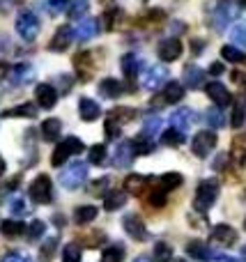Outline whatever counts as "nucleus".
Masks as SVG:
<instances>
[{
  "label": "nucleus",
  "instance_id": "14",
  "mask_svg": "<svg viewBox=\"0 0 246 262\" xmlns=\"http://www.w3.org/2000/svg\"><path fill=\"white\" fill-rule=\"evenodd\" d=\"M133 157H136V152H133L131 140H124V143H120L118 147H115V152H113V166L124 170V168L131 166Z\"/></svg>",
  "mask_w": 246,
  "mask_h": 262
},
{
  "label": "nucleus",
  "instance_id": "22",
  "mask_svg": "<svg viewBox=\"0 0 246 262\" xmlns=\"http://www.w3.org/2000/svg\"><path fill=\"white\" fill-rule=\"evenodd\" d=\"M147 182H150V177H147V175L133 172V175H127V180H124V186H127V191L131 195H141L143 191H145Z\"/></svg>",
  "mask_w": 246,
  "mask_h": 262
},
{
  "label": "nucleus",
  "instance_id": "40",
  "mask_svg": "<svg viewBox=\"0 0 246 262\" xmlns=\"http://www.w3.org/2000/svg\"><path fill=\"white\" fill-rule=\"evenodd\" d=\"M221 58L228 60V62H244L246 55L239 46H223V49H221Z\"/></svg>",
  "mask_w": 246,
  "mask_h": 262
},
{
  "label": "nucleus",
  "instance_id": "46",
  "mask_svg": "<svg viewBox=\"0 0 246 262\" xmlns=\"http://www.w3.org/2000/svg\"><path fill=\"white\" fill-rule=\"evenodd\" d=\"M106 161V145H92L90 147V163L101 166Z\"/></svg>",
  "mask_w": 246,
  "mask_h": 262
},
{
  "label": "nucleus",
  "instance_id": "39",
  "mask_svg": "<svg viewBox=\"0 0 246 262\" xmlns=\"http://www.w3.org/2000/svg\"><path fill=\"white\" fill-rule=\"evenodd\" d=\"M244 122H246V99H239L237 104H235V108H233V118H230V124H233L235 129H239Z\"/></svg>",
  "mask_w": 246,
  "mask_h": 262
},
{
  "label": "nucleus",
  "instance_id": "11",
  "mask_svg": "<svg viewBox=\"0 0 246 262\" xmlns=\"http://www.w3.org/2000/svg\"><path fill=\"white\" fill-rule=\"evenodd\" d=\"M72 39H74V30L69 26H60L58 30H55V35L51 37V44L49 49L53 51V53H62V51H67L69 46H72Z\"/></svg>",
  "mask_w": 246,
  "mask_h": 262
},
{
  "label": "nucleus",
  "instance_id": "26",
  "mask_svg": "<svg viewBox=\"0 0 246 262\" xmlns=\"http://www.w3.org/2000/svg\"><path fill=\"white\" fill-rule=\"evenodd\" d=\"M37 104H21V106H14V108H7L3 111V118H35L37 115Z\"/></svg>",
  "mask_w": 246,
  "mask_h": 262
},
{
  "label": "nucleus",
  "instance_id": "30",
  "mask_svg": "<svg viewBox=\"0 0 246 262\" xmlns=\"http://www.w3.org/2000/svg\"><path fill=\"white\" fill-rule=\"evenodd\" d=\"M60 131H62V122L55 118H49L41 122V136H44V140H55L60 136Z\"/></svg>",
  "mask_w": 246,
  "mask_h": 262
},
{
  "label": "nucleus",
  "instance_id": "64",
  "mask_svg": "<svg viewBox=\"0 0 246 262\" xmlns=\"http://www.w3.org/2000/svg\"><path fill=\"white\" fill-rule=\"evenodd\" d=\"M101 3H108V0H101Z\"/></svg>",
  "mask_w": 246,
  "mask_h": 262
},
{
  "label": "nucleus",
  "instance_id": "54",
  "mask_svg": "<svg viewBox=\"0 0 246 262\" xmlns=\"http://www.w3.org/2000/svg\"><path fill=\"white\" fill-rule=\"evenodd\" d=\"M191 51H193V55H200L203 51H205V41L193 39V41H191Z\"/></svg>",
  "mask_w": 246,
  "mask_h": 262
},
{
  "label": "nucleus",
  "instance_id": "31",
  "mask_svg": "<svg viewBox=\"0 0 246 262\" xmlns=\"http://www.w3.org/2000/svg\"><path fill=\"white\" fill-rule=\"evenodd\" d=\"M203 118H205V122L210 124L212 129H223L226 127V115L221 113L219 106H216V108H207L205 113H203Z\"/></svg>",
  "mask_w": 246,
  "mask_h": 262
},
{
  "label": "nucleus",
  "instance_id": "7",
  "mask_svg": "<svg viewBox=\"0 0 246 262\" xmlns=\"http://www.w3.org/2000/svg\"><path fill=\"white\" fill-rule=\"evenodd\" d=\"M216 147V134L214 131H198L191 140V149L196 157H207L212 149Z\"/></svg>",
  "mask_w": 246,
  "mask_h": 262
},
{
  "label": "nucleus",
  "instance_id": "28",
  "mask_svg": "<svg viewBox=\"0 0 246 262\" xmlns=\"http://www.w3.org/2000/svg\"><path fill=\"white\" fill-rule=\"evenodd\" d=\"M122 83L118 81V78H104V81L99 83V92L101 97H110V99H118L120 95H122Z\"/></svg>",
  "mask_w": 246,
  "mask_h": 262
},
{
  "label": "nucleus",
  "instance_id": "20",
  "mask_svg": "<svg viewBox=\"0 0 246 262\" xmlns=\"http://www.w3.org/2000/svg\"><path fill=\"white\" fill-rule=\"evenodd\" d=\"M35 67H32L30 62H18L14 64L12 69V83L14 85H26V83H30L32 78H35Z\"/></svg>",
  "mask_w": 246,
  "mask_h": 262
},
{
  "label": "nucleus",
  "instance_id": "52",
  "mask_svg": "<svg viewBox=\"0 0 246 262\" xmlns=\"http://www.w3.org/2000/svg\"><path fill=\"white\" fill-rule=\"evenodd\" d=\"M150 205H154V207H161V205H166V191L164 189H156L150 193Z\"/></svg>",
  "mask_w": 246,
  "mask_h": 262
},
{
  "label": "nucleus",
  "instance_id": "58",
  "mask_svg": "<svg viewBox=\"0 0 246 262\" xmlns=\"http://www.w3.org/2000/svg\"><path fill=\"white\" fill-rule=\"evenodd\" d=\"M226 159H228L226 154H221V159H216V161H214V170H221V168L226 166Z\"/></svg>",
  "mask_w": 246,
  "mask_h": 262
},
{
  "label": "nucleus",
  "instance_id": "25",
  "mask_svg": "<svg viewBox=\"0 0 246 262\" xmlns=\"http://www.w3.org/2000/svg\"><path fill=\"white\" fill-rule=\"evenodd\" d=\"M124 203H127V193L124 191H120V189L108 191L104 198V209L106 212H115V209H122Z\"/></svg>",
  "mask_w": 246,
  "mask_h": 262
},
{
  "label": "nucleus",
  "instance_id": "49",
  "mask_svg": "<svg viewBox=\"0 0 246 262\" xmlns=\"http://www.w3.org/2000/svg\"><path fill=\"white\" fill-rule=\"evenodd\" d=\"M9 212L14 214V216H26L28 214V205L23 198H14L12 203H9Z\"/></svg>",
  "mask_w": 246,
  "mask_h": 262
},
{
  "label": "nucleus",
  "instance_id": "47",
  "mask_svg": "<svg viewBox=\"0 0 246 262\" xmlns=\"http://www.w3.org/2000/svg\"><path fill=\"white\" fill-rule=\"evenodd\" d=\"M44 230H46V223L44 221H32L30 228H28V239H30V242L39 239V237L44 235Z\"/></svg>",
  "mask_w": 246,
  "mask_h": 262
},
{
  "label": "nucleus",
  "instance_id": "23",
  "mask_svg": "<svg viewBox=\"0 0 246 262\" xmlns=\"http://www.w3.org/2000/svg\"><path fill=\"white\" fill-rule=\"evenodd\" d=\"M97 214H99V209L95 205H81V207L74 209V221L78 226H87V223H92L97 219Z\"/></svg>",
  "mask_w": 246,
  "mask_h": 262
},
{
  "label": "nucleus",
  "instance_id": "50",
  "mask_svg": "<svg viewBox=\"0 0 246 262\" xmlns=\"http://www.w3.org/2000/svg\"><path fill=\"white\" fill-rule=\"evenodd\" d=\"M104 131H106V136H108V138H120V134H122V127L108 118V120H106V124H104Z\"/></svg>",
  "mask_w": 246,
  "mask_h": 262
},
{
  "label": "nucleus",
  "instance_id": "35",
  "mask_svg": "<svg viewBox=\"0 0 246 262\" xmlns=\"http://www.w3.org/2000/svg\"><path fill=\"white\" fill-rule=\"evenodd\" d=\"M124 260V246L122 244H110L101 253V262H122Z\"/></svg>",
  "mask_w": 246,
  "mask_h": 262
},
{
  "label": "nucleus",
  "instance_id": "45",
  "mask_svg": "<svg viewBox=\"0 0 246 262\" xmlns=\"http://www.w3.org/2000/svg\"><path fill=\"white\" fill-rule=\"evenodd\" d=\"M230 39H233L237 46H246V21L233 26V30H230Z\"/></svg>",
  "mask_w": 246,
  "mask_h": 262
},
{
  "label": "nucleus",
  "instance_id": "13",
  "mask_svg": "<svg viewBox=\"0 0 246 262\" xmlns=\"http://www.w3.org/2000/svg\"><path fill=\"white\" fill-rule=\"evenodd\" d=\"M212 242L219 246H233L237 242V230L233 226H226V223H219V226L212 228Z\"/></svg>",
  "mask_w": 246,
  "mask_h": 262
},
{
  "label": "nucleus",
  "instance_id": "33",
  "mask_svg": "<svg viewBox=\"0 0 246 262\" xmlns=\"http://www.w3.org/2000/svg\"><path fill=\"white\" fill-rule=\"evenodd\" d=\"M170 260H173V246L166 244V242H159L154 246V251H152L150 262H170Z\"/></svg>",
  "mask_w": 246,
  "mask_h": 262
},
{
  "label": "nucleus",
  "instance_id": "44",
  "mask_svg": "<svg viewBox=\"0 0 246 262\" xmlns=\"http://www.w3.org/2000/svg\"><path fill=\"white\" fill-rule=\"evenodd\" d=\"M180 184H182V175H180V172H166V175L161 177V186H164L166 193L173 191V189H177Z\"/></svg>",
  "mask_w": 246,
  "mask_h": 262
},
{
  "label": "nucleus",
  "instance_id": "59",
  "mask_svg": "<svg viewBox=\"0 0 246 262\" xmlns=\"http://www.w3.org/2000/svg\"><path fill=\"white\" fill-rule=\"evenodd\" d=\"M136 262H150V260H147V258H138Z\"/></svg>",
  "mask_w": 246,
  "mask_h": 262
},
{
  "label": "nucleus",
  "instance_id": "19",
  "mask_svg": "<svg viewBox=\"0 0 246 262\" xmlns=\"http://www.w3.org/2000/svg\"><path fill=\"white\" fill-rule=\"evenodd\" d=\"M187 253L191 255V258L200 260V262L214 260V251H212L210 246H207L205 242H200V239H191V242H189V244H187Z\"/></svg>",
  "mask_w": 246,
  "mask_h": 262
},
{
  "label": "nucleus",
  "instance_id": "29",
  "mask_svg": "<svg viewBox=\"0 0 246 262\" xmlns=\"http://www.w3.org/2000/svg\"><path fill=\"white\" fill-rule=\"evenodd\" d=\"M141 58H138L136 53H127V55H122V72H124V76L127 78H136V74H138V69H141Z\"/></svg>",
  "mask_w": 246,
  "mask_h": 262
},
{
  "label": "nucleus",
  "instance_id": "15",
  "mask_svg": "<svg viewBox=\"0 0 246 262\" xmlns=\"http://www.w3.org/2000/svg\"><path fill=\"white\" fill-rule=\"evenodd\" d=\"M182 51H184L182 41L170 37V39H164L159 44V58L164 60V62H175V60L182 55Z\"/></svg>",
  "mask_w": 246,
  "mask_h": 262
},
{
  "label": "nucleus",
  "instance_id": "1",
  "mask_svg": "<svg viewBox=\"0 0 246 262\" xmlns=\"http://www.w3.org/2000/svg\"><path fill=\"white\" fill-rule=\"evenodd\" d=\"M239 3L235 0H221L219 5L214 7V14H212V26H214L216 32H226L228 26L239 16Z\"/></svg>",
  "mask_w": 246,
  "mask_h": 262
},
{
  "label": "nucleus",
  "instance_id": "57",
  "mask_svg": "<svg viewBox=\"0 0 246 262\" xmlns=\"http://www.w3.org/2000/svg\"><path fill=\"white\" fill-rule=\"evenodd\" d=\"M7 76H9V64L5 62V60H0V81L7 78Z\"/></svg>",
  "mask_w": 246,
  "mask_h": 262
},
{
  "label": "nucleus",
  "instance_id": "48",
  "mask_svg": "<svg viewBox=\"0 0 246 262\" xmlns=\"http://www.w3.org/2000/svg\"><path fill=\"white\" fill-rule=\"evenodd\" d=\"M55 246H58V237H51V239H46V242H44V246H41V260L49 262L51 258H53Z\"/></svg>",
  "mask_w": 246,
  "mask_h": 262
},
{
  "label": "nucleus",
  "instance_id": "55",
  "mask_svg": "<svg viewBox=\"0 0 246 262\" xmlns=\"http://www.w3.org/2000/svg\"><path fill=\"white\" fill-rule=\"evenodd\" d=\"M226 72V67L221 62H212V67H210V74L212 76H221V74Z\"/></svg>",
  "mask_w": 246,
  "mask_h": 262
},
{
  "label": "nucleus",
  "instance_id": "53",
  "mask_svg": "<svg viewBox=\"0 0 246 262\" xmlns=\"http://www.w3.org/2000/svg\"><path fill=\"white\" fill-rule=\"evenodd\" d=\"M3 262H32L28 255H23V253H7L3 258Z\"/></svg>",
  "mask_w": 246,
  "mask_h": 262
},
{
  "label": "nucleus",
  "instance_id": "56",
  "mask_svg": "<svg viewBox=\"0 0 246 262\" xmlns=\"http://www.w3.org/2000/svg\"><path fill=\"white\" fill-rule=\"evenodd\" d=\"M214 260L216 262H244L239 258H230V255H223V253H214Z\"/></svg>",
  "mask_w": 246,
  "mask_h": 262
},
{
  "label": "nucleus",
  "instance_id": "17",
  "mask_svg": "<svg viewBox=\"0 0 246 262\" xmlns=\"http://www.w3.org/2000/svg\"><path fill=\"white\" fill-rule=\"evenodd\" d=\"M78 115H81L83 122H92V120H97L101 115L99 101L90 99V97H81V99H78Z\"/></svg>",
  "mask_w": 246,
  "mask_h": 262
},
{
  "label": "nucleus",
  "instance_id": "41",
  "mask_svg": "<svg viewBox=\"0 0 246 262\" xmlns=\"http://www.w3.org/2000/svg\"><path fill=\"white\" fill-rule=\"evenodd\" d=\"M87 0H69V5H67V16L69 18H81L83 14L87 12Z\"/></svg>",
  "mask_w": 246,
  "mask_h": 262
},
{
  "label": "nucleus",
  "instance_id": "12",
  "mask_svg": "<svg viewBox=\"0 0 246 262\" xmlns=\"http://www.w3.org/2000/svg\"><path fill=\"white\" fill-rule=\"evenodd\" d=\"M205 90H207V97H210V99L214 101L219 108H223V106H228L230 101H233V97H230V90L223 85V83H219V81L207 83Z\"/></svg>",
  "mask_w": 246,
  "mask_h": 262
},
{
  "label": "nucleus",
  "instance_id": "43",
  "mask_svg": "<svg viewBox=\"0 0 246 262\" xmlns=\"http://www.w3.org/2000/svg\"><path fill=\"white\" fill-rule=\"evenodd\" d=\"M81 258H83V251H81V246L74 244V242L62 249V262H81Z\"/></svg>",
  "mask_w": 246,
  "mask_h": 262
},
{
  "label": "nucleus",
  "instance_id": "18",
  "mask_svg": "<svg viewBox=\"0 0 246 262\" xmlns=\"http://www.w3.org/2000/svg\"><path fill=\"white\" fill-rule=\"evenodd\" d=\"M99 35V21L97 18H85V21L78 23V28L74 30V37L78 41H90Z\"/></svg>",
  "mask_w": 246,
  "mask_h": 262
},
{
  "label": "nucleus",
  "instance_id": "36",
  "mask_svg": "<svg viewBox=\"0 0 246 262\" xmlns=\"http://www.w3.org/2000/svg\"><path fill=\"white\" fill-rule=\"evenodd\" d=\"M161 127H164V120H161L159 115H150V118L143 122V136H147V138H154V136L161 131Z\"/></svg>",
  "mask_w": 246,
  "mask_h": 262
},
{
  "label": "nucleus",
  "instance_id": "16",
  "mask_svg": "<svg viewBox=\"0 0 246 262\" xmlns=\"http://www.w3.org/2000/svg\"><path fill=\"white\" fill-rule=\"evenodd\" d=\"M193 122H196V113H193L191 108H177L173 115H170V127L182 131V134H187Z\"/></svg>",
  "mask_w": 246,
  "mask_h": 262
},
{
  "label": "nucleus",
  "instance_id": "9",
  "mask_svg": "<svg viewBox=\"0 0 246 262\" xmlns=\"http://www.w3.org/2000/svg\"><path fill=\"white\" fill-rule=\"evenodd\" d=\"M122 226H124V232H127L131 239H136V242H145L147 239L145 223H143V219L138 216V214H124Z\"/></svg>",
  "mask_w": 246,
  "mask_h": 262
},
{
  "label": "nucleus",
  "instance_id": "5",
  "mask_svg": "<svg viewBox=\"0 0 246 262\" xmlns=\"http://www.w3.org/2000/svg\"><path fill=\"white\" fill-rule=\"evenodd\" d=\"M30 198L35 200L37 205H49L53 200V184H51L49 175H37L35 180L30 182V189H28Z\"/></svg>",
  "mask_w": 246,
  "mask_h": 262
},
{
  "label": "nucleus",
  "instance_id": "2",
  "mask_svg": "<svg viewBox=\"0 0 246 262\" xmlns=\"http://www.w3.org/2000/svg\"><path fill=\"white\" fill-rule=\"evenodd\" d=\"M219 198V182L216 180H203L196 189V198H193V207L196 212L205 214L207 209H212V205Z\"/></svg>",
  "mask_w": 246,
  "mask_h": 262
},
{
  "label": "nucleus",
  "instance_id": "4",
  "mask_svg": "<svg viewBox=\"0 0 246 262\" xmlns=\"http://www.w3.org/2000/svg\"><path fill=\"white\" fill-rule=\"evenodd\" d=\"M87 180V163H81V161H74L67 170L60 175V184L64 186L67 191H76L85 184Z\"/></svg>",
  "mask_w": 246,
  "mask_h": 262
},
{
  "label": "nucleus",
  "instance_id": "27",
  "mask_svg": "<svg viewBox=\"0 0 246 262\" xmlns=\"http://www.w3.org/2000/svg\"><path fill=\"white\" fill-rule=\"evenodd\" d=\"M182 97H184V85H182V83H177V81H168V83H166L164 97H161L166 104H177V101H182Z\"/></svg>",
  "mask_w": 246,
  "mask_h": 262
},
{
  "label": "nucleus",
  "instance_id": "8",
  "mask_svg": "<svg viewBox=\"0 0 246 262\" xmlns=\"http://www.w3.org/2000/svg\"><path fill=\"white\" fill-rule=\"evenodd\" d=\"M166 78H168L166 67H161V64L147 67L145 72H143V88H145V90H150V92H154V90H159V88L164 85Z\"/></svg>",
  "mask_w": 246,
  "mask_h": 262
},
{
  "label": "nucleus",
  "instance_id": "62",
  "mask_svg": "<svg viewBox=\"0 0 246 262\" xmlns=\"http://www.w3.org/2000/svg\"><path fill=\"white\" fill-rule=\"evenodd\" d=\"M244 255H246V246H244Z\"/></svg>",
  "mask_w": 246,
  "mask_h": 262
},
{
  "label": "nucleus",
  "instance_id": "21",
  "mask_svg": "<svg viewBox=\"0 0 246 262\" xmlns=\"http://www.w3.org/2000/svg\"><path fill=\"white\" fill-rule=\"evenodd\" d=\"M184 83H187V88H191V90H200V88L205 85V74H203V69L196 67V64H187V67H184Z\"/></svg>",
  "mask_w": 246,
  "mask_h": 262
},
{
  "label": "nucleus",
  "instance_id": "61",
  "mask_svg": "<svg viewBox=\"0 0 246 262\" xmlns=\"http://www.w3.org/2000/svg\"><path fill=\"white\" fill-rule=\"evenodd\" d=\"M175 262H187V260H175Z\"/></svg>",
  "mask_w": 246,
  "mask_h": 262
},
{
  "label": "nucleus",
  "instance_id": "34",
  "mask_svg": "<svg viewBox=\"0 0 246 262\" xmlns=\"http://www.w3.org/2000/svg\"><path fill=\"white\" fill-rule=\"evenodd\" d=\"M124 18V12L120 7H110L106 9L104 14V23H106V30H118L120 28V21Z\"/></svg>",
  "mask_w": 246,
  "mask_h": 262
},
{
  "label": "nucleus",
  "instance_id": "32",
  "mask_svg": "<svg viewBox=\"0 0 246 262\" xmlns=\"http://www.w3.org/2000/svg\"><path fill=\"white\" fill-rule=\"evenodd\" d=\"M0 232L5 237H9V239H16V237H21L26 232V226L21 221H3L0 223Z\"/></svg>",
  "mask_w": 246,
  "mask_h": 262
},
{
  "label": "nucleus",
  "instance_id": "24",
  "mask_svg": "<svg viewBox=\"0 0 246 262\" xmlns=\"http://www.w3.org/2000/svg\"><path fill=\"white\" fill-rule=\"evenodd\" d=\"M136 108H129V106H118V108H113L108 113V118L113 120V122H118L120 127H124L127 122H133L136 120Z\"/></svg>",
  "mask_w": 246,
  "mask_h": 262
},
{
  "label": "nucleus",
  "instance_id": "63",
  "mask_svg": "<svg viewBox=\"0 0 246 262\" xmlns=\"http://www.w3.org/2000/svg\"><path fill=\"white\" fill-rule=\"evenodd\" d=\"M244 228H246V219H244Z\"/></svg>",
  "mask_w": 246,
  "mask_h": 262
},
{
  "label": "nucleus",
  "instance_id": "38",
  "mask_svg": "<svg viewBox=\"0 0 246 262\" xmlns=\"http://www.w3.org/2000/svg\"><path fill=\"white\" fill-rule=\"evenodd\" d=\"M131 145H133V152H136V157L138 154H150V152H154V143H152L150 138H145V136H136V138L131 140Z\"/></svg>",
  "mask_w": 246,
  "mask_h": 262
},
{
  "label": "nucleus",
  "instance_id": "6",
  "mask_svg": "<svg viewBox=\"0 0 246 262\" xmlns=\"http://www.w3.org/2000/svg\"><path fill=\"white\" fill-rule=\"evenodd\" d=\"M16 32L21 39L32 41L37 35H39V18L32 12H21L16 16Z\"/></svg>",
  "mask_w": 246,
  "mask_h": 262
},
{
  "label": "nucleus",
  "instance_id": "37",
  "mask_svg": "<svg viewBox=\"0 0 246 262\" xmlns=\"http://www.w3.org/2000/svg\"><path fill=\"white\" fill-rule=\"evenodd\" d=\"M161 143L168 145V147H177V145L184 143V134H182V131H177V129L170 127L168 131H164V134H161Z\"/></svg>",
  "mask_w": 246,
  "mask_h": 262
},
{
  "label": "nucleus",
  "instance_id": "42",
  "mask_svg": "<svg viewBox=\"0 0 246 262\" xmlns=\"http://www.w3.org/2000/svg\"><path fill=\"white\" fill-rule=\"evenodd\" d=\"M108 186H110V177L104 175V177H99V180L92 182L90 189H87V193L90 195H106L108 193Z\"/></svg>",
  "mask_w": 246,
  "mask_h": 262
},
{
  "label": "nucleus",
  "instance_id": "3",
  "mask_svg": "<svg viewBox=\"0 0 246 262\" xmlns=\"http://www.w3.org/2000/svg\"><path fill=\"white\" fill-rule=\"evenodd\" d=\"M83 152V140L78 136H69V138H62L58 145H55L53 154H51V163L53 166H62L69 157Z\"/></svg>",
  "mask_w": 246,
  "mask_h": 262
},
{
  "label": "nucleus",
  "instance_id": "60",
  "mask_svg": "<svg viewBox=\"0 0 246 262\" xmlns=\"http://www.w3.org/2000/svg\"><path fill=\"white\" fill-rule=\"evenodd\" d=\"M242 7H246V0H242Z\"/></svg>",
  "mask_w": 246,
  "mask_h": 262
},
{
  "label": "nucleus",
  "instance_id": "10",
  "mask_svg": "<svg viewBox=\"0 0 246 262\" xmlns=\"http://www.w3.org/2000/svg\"><path fill=\"white\" fill-rule=\"evenodd\" d=\"M35 99L39 108H53L58 104V90L51 83H39L35 88Z\"/></svg>",
  "mask_w": 246,
  "mask_h": 262
},
{
  "label": "nucleus",
  "instance_id": "51",
  "mask_svg": "<svg viewBox=\"0 0 246 262\" xmlns=\"http://www.w3.org/2000/svg\"><path fill=\"white\" fill-rule=\"evenodd\" d=\"M46 5H49L51 14H62V12H67L69 0H46Z\"/></svg>",
  "mask_w": 246,
  "mask_h": 262
}]
</instances>
